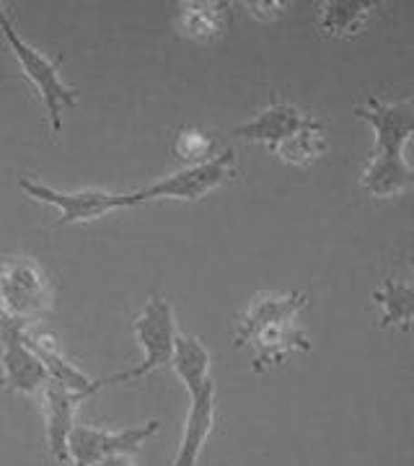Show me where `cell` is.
<instances>
[{
    "label": "cell",
    "mask_w": 414,
    "mask_h": 466,
    "mask_svg": "<svg viewBox=\"0 0 414 466\" xmlns=\"http://www.w3.org/2000/svg\"><path fill=\"white\" fill-rule=\"evenodd\" d=\"M308 306V296L290 293H259L248 309L236 319L233 339L238 348H251L254 373L282 366L293 352H308L311 339L300 327V311Z\"/></svg>",
    "instance_id": "6da1fadb"
},
{
    "label": "cell",
    "mask_w": 414,
    "mask_h": 466,
    "mask_svg": "<svg viewBox=\"0 0 414 466\" xmlns=\"http://www.w3.org/2000/svg\"><path fill=\"white\" fill-rule=\"evenodd\" d=\"M0 34L14 52L16 63L21 66V73L29 78V84L34 86V91L39 94V99L45 104L52 135L60 137L63 135V112L81 104V91L67 86L60 66L52 57H47L45 52L29 45L16 32V24H14V18L5 11L3 3H0Z\"/></svg>",
    "instance_id": "7a4b0ae2"
},
{
    "label": "cell",
    "mask_w": 414,
    "mask_h": 466,
    "mask_svg": "<svg viewBox=\"0 0 414 466\" xmlns=\"http://www.w3.org/2000/svg\"><path fill=\"white\" fill-rule=\"evenodd\" d=\"M55 306V285L47 269L29 254L8 257L0 265V319L29 329Z\"/></svg>",
    "instance_id": "3957f363"
},
{
    "label": "cell",
    "mask_w": 414,
    "mask_h": 466,
    "mask_svg": "<svg viewBox=\"0 0 414 466\" xmlns=\"http://www.w3.org/2000/svg\"><path fill=\"white\" fill-rule=\"evenodd\" d=\"M133 334L137 345L143 348V360L122 373L96 379V391L106 389V386H116V383H133L137 379H146L171 363V352H174L177 337H179L171 300L161 293H150L140 314L133 319Z\"/></svg>",
    "instance_id": "277c9868"
},
{
    "label": "cell",
    "mask_w": 414,
    "mask_h": 466,
    "mask_svg": "<svg viewBox=\"0 0 414 466\" xmlns=\"http://www.w3.org/2000/svg\"><path fill=\"white\" fill-rule=\"evenodd\" d=\"M236 179V153L233 150H220L205 164L195 167H182L179 171L168 174L158 182H150L135 192L125 195L127 208H137L146 202L156 200H177V202H197L207 198L210 192L220 189L223 184Z\"/></svg>",
    "instance_id": "5b68a950"
},
{
    "label": "cell",
    "mask_w": 414,
    "mask_h": 466,
    "mask_svg": "<svg viewBox=\"0 0 414 466\" xmlns=\"http://www.w3.org/2000/svg\"><path fill=\"white\" fill-rule=\"evenodd\" d=\"M18 187L32 198V200L50 205L57 210V226H73V223H91L99 218L112 216L119 210H127L125 195L127 192H106V189H73L60 192L55 187L42 182L21 179Z\"/></svg>",
    "instance_id": "8992f818"
},
{
    "label": "cell",
    "mask_w": 414,
    "mask_h": 466,
    "mask_svg": "<svg viewBox=\"0 0 414 466\" xmlns=\"http://www.w3.org/2000/svg\"><path fill=\"white\" fill-rule=\"evenodd\" d=\"M0 366H3V389L39 400L50 383L47 368L39 360L21 327L0 319Z\"/></svg>",
    "instance_id": "52a82bcc"
},
{
    "label": "cell",
    "mask_w": 414,
    "mask_h": 466,
    "mask_svg": "<svg viewBox=\"0 0 414 466\" xmlns=\"http://www.w3.org/2000/svg\"><path fill=\"white\" fill-rule=\"evenodd\" d=\"M158 428H161L158 420H150L137 428H125V431H104V428L76 422L67 441V461L70 466H94L112 453L135 456L148 438L158 433Z\"/></svg>",
    "instance_id": "ba28073f"
},
{
    "label": "cell",
    "mask_w": 414,
    "mask_h": 466,
    "mask_svg": "<svg viewBox=\"0 0 414 466\" xmlns=\"http://www.w3.org/2000/svg\"><path fill=\"white\" fill-rule=\"evenodd\" d=\"M355 116L370 125L373 153L407 156L414 133L412 99L383 101L379 96H370L363 106L355 109Z\"/></svg>",
    "instance_id": "9c48e42d"
},
{
    "label": "cell",
    "mask_w": 414,
    "mask_h": 466,
    "mask_svg": "<svg viewBox=\"0 0 414 466\" xmlns=\"http://www.w3.org/2000/svg\"><path fill=\"white\" fill-rule=\"evenodd\" d=\"M314 122L316 116L306 115L296 104L275 96L262 112H257L251 119L231 127L228 137L248 140V143H265L267 148L272 150L275 146H280L282 140H288L290 135L314 125Z\"/></svg>",
    "instance_id": "30bf717a"
},
{
    "label": "cell",
    "mask_w": 414,
    "mask_h": 466,
    "mask_svg": "<svg viewBox=\"0 0 414 466\" xmlns=\"http://www.w3.org/2000/svg\"><path fill=\"white\" fill-rule=\"evenodd\" d=\"M216 381H207L199 391L189 394V412L184 420V433L171 466H197L207 438L216 428Z\"/></svg>",
    "instance_id": "8fae6325"
},
{
    "label": "cell",
    "mask_w": 414,
    "mask_h": 466,
    "mask_svg": "<svg viewBox=\"0 0 414 466\" xmlns=\"http://www.w3.org/2000/svg\"><path fill=\"white\" fill-rule=\"evenodd\" d=\"M42 401V410H45V431H47V453H50L55 461L66 464L67 461V441L70 433L76 428V415H78V407L83 404L81 397L70 394L66 389L47 383L45 394L39 397Z\"/></svg>",
    "instance_id": "7c38bea8"
},
{
    "label": "cell",
    "mask_w": 414,
    "mask_h": 466,
    "mask_svg": "<svg viewBox=\"0 0 414 466\" xmlns=\"http://www.w3.org/2000/svg\"><path fill=\"white\" fill-rule=\"evenodd\" d=\"M24 334H26V342L32 345L34 352L39 355V360L47 368V376H50V381L55 386L81 397L83 401L94 397V394H99L96 391V379L86 376L70 358H66L63 350L57 348V342L52 339L50 334L32 332V329H24Z\"/></svg>",
    "instance_id": "4fadbf2b"
},
{
    "label": "cell",
    "mask_w": 414,
    "mask_h": 466,
    "mask_svg": "<svg viewBox=\"0 0 414 466\" xmlns=\"http://www.w3.org/2000/svg\"><path fill=\"white\" fill-rule=\"evenodd\" d=\"M360 187L373 200H394L409 192L412 187V167L407 156H389V153H370Z\"/></svg>",
    "instance_id": "5bb4252c"
},
{
    "label": "cell",
    "mask_w": 414,
    "mask_h": 466,
    "mask_svg": "<svg viewBox=\"0 0 414 466\" xmlns=\"http://www.w3.org/2000/svg\"><path fill=\"white\" fill-rule=\"evenodd\" d=\"M376 8V3L360 0H324L316 11V26L327 39H352L370 24Z\"/></svg>",
    "instance_id": "9a60e30c"
},
{
    "label": "cell",
    "mask_w": 414,
    "mask_h": 466,
    "mask_svg": "<svg viewBox=\"0 0 414 466\" xmlns=\"http://www.w3.org/2000/svg\"><path fill=\"white\" fill-rule=\"evenodd\" d=\"M231 3L217 0H192L179 5V29L192 42H216L231 26Z\"/></svg>",
    "instance_id": "2e32d148"
},
{
    "label": "cell",
    "mask_w": 414,
    "mask_h": 466,
    "mask_svg": "<svg viewBox=\"0 0 414 466\" xmlns=\"http://www.w3.org/2000/svg\"><path fill=\"white\" fill-rule=\"evenodd\" d=\"M381 329H409L414 319V288L404 278H386L373 290Z\"/></svg>",
    "instance_id": "e0dca14e"
},
{
    "label": "cell",
    "mask_w": 414,
    "mask_h": 466,
    "mask_svg": "<svg viewBox=\"0 0 414 466\" xmlns=\"http://www.w3.org/2000/svg\"><path fill=\"white\" fill-rule=\"evenodd\" d=\"M168 366L177 373V379L184 383L187 394H195L205 383L213 381V376H210V352L195 334H179L177 337V345H174Z\"/></svg>",
    "instance_id": "ac0fdd59"
},
{
    "label": "cell",
    "mask_w": 414,
    "mask_h": 466,
    "mask_svg": "<svg viewBox=\"0 0 414 466\" xmlns=\"http://www.w3.org/2000/svg\"><path fill=\"white\" fill-rule=\"evenodd\" d=\"M329 148L327 140V125L321 119H316L314 125L303 127L298 133H293L288 140H282L280 146H275L272 153L280 158L282 164L290 167H311L316 164Z\"/></svg>",
    "instance_id": "d6986e66"
},
{
    "label": "cell",
    "mask_w": 414,
    "mask_h": 466,
    "mask_svg": "<svg viewBox=\"0 0 414 466\" xmlns=\"http://www.w3.org/2000/svg\"><path fill=\"white\" fill-rule=\"evenodd\" d=\"M171 150L174 156L182 161L184 167H195V164H205L220 150H216V140L213 135L199 130V127H182L177 130L174 140H171Z\"/></svg>",
    "instance_id": "ffe728a7"
},
{
    "label": "cell",
    "mask_w": 414,
    "mask_h": 466,
    "mask_svg": "<svg viewBox=\"0 0 414 466\" xmlns=\"http://www.w3.org/2000/svg\"><path fill=\"white\" fill-rule=\"evenodd\" d=\"M285 3L280 0H254V3H247V11L254 18H259V21H275V18H280L285 14Z\"/></svg>",
    "instance_id": "44dd1931"
},
{
    "label": "cell",
    "mask_w": 414,
    "mask_h": 466,
    "mask_svg": "<svg viewBox=\"0 0 414 466\" xmlns=\"http://www.w3.org/2000/svg\"><path fill=\"white\" fill-rule=\"evenodd\" d=\"M94 466H135V456L133 453H112Z\"/></svg>",
    "instance_id": "7402d4cb"
}]
</instances>
